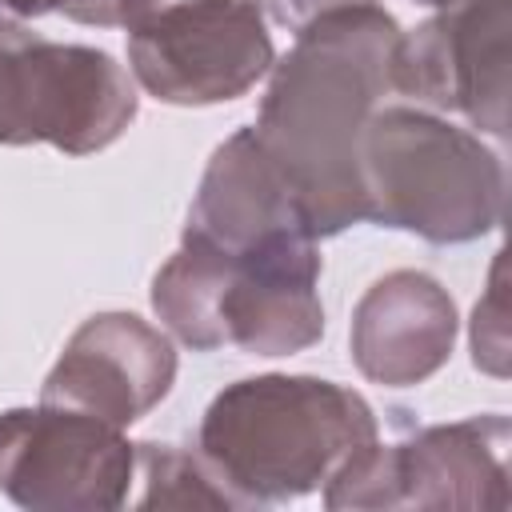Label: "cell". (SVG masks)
Here are the masks:
<instances>
[{
    "instance_id": "obj_1",
    "label": "cell",
    "mask_w": 512,
    "mask_h": 512,
    "mask_svg": "<svg viewBox=\"0 0 512 512\" xmlns=\"http://www.w3.org/2000/svg\"><path fill=\"white\" fill-rule=\"evenodd\" d=\"M400 24L380 4L332 8L272 60L256 140L288 180L316 240L364 224L360 132L392 92Z\"/></svg>"
},
{
    "instance_id": "obj_2",
    "label": "cell",
    "mask_w": 512,
    "mask_h": 512,
    "mask_svg": "<svg viewBox=\"0 0 512 512\" xmlns=\"http://www.w3.org/2000/svg\"><path fill=\"white\" fill-rule=\"evenodd\" d=\"M376 436V412L356 388L264 372L212 396L196 448L244 508H268L324 488Z\"/></svg>"
},
{
    "instance_id": "obj_3",
    "label": "cell",
    "mask_w": 512,
    "mask_h": 512,
    "mask_svg": "<svg viewBox=\"0 0 512 512\" xmlns=\"http://www.w3.org/2000/svg\"><path fill=\"white\" fill-rule=\"evenodd\" d=\"M320 272L308 232H276L244 252L180 236L152 276V312L192 352L232 344L248 356H292L324 336Z\"/></svg>"
},
{
    "instance_id": "obj_4",
    "label": "cell",
    "mask_w": 512,
    "mask_h": 512,
    "mask_svg": "<svg viewBox=\"0 0 512 512\" xmlns=\"http://www.w3.org/2000/svg\"><path fill=\"white\" fill-rule=\"evenodd\" d=\"M364 220L468 244L504 220L508 176L480 132L416 104H380L360 132Z\"/></svg>"
},
{
    "instance_id": "obj_5",
    "label": "cell",
    "mask_w": 512,
    "mask_h": 512,
    "mask_svg": "<svg viewBox=\"0 0 512 512\" xmlns=\"http://www.w3.org/2000/svg\"><path fill=\"white\" fill-rule=\"evenodd\" d=\"M136 112V80L104 48L0 24V144L92 156L116 144Z\"/></svg>"
},
{
    "instance_id": "obj_6",
    "label": "cell",
    "mask_w": 512,
    "mask_h": 512,
    "mask_svg": "<svg viewBox=\"0 0 512 512\" xmlns=\"http://www.w3.org/2000/svg\"><path fill=\"white\" fill-rule=\"evenodd\" d=\"M512 424L500 412L428 424L396 444H364L324 484V508H508Z\"/></svg>"
},
{
    "instance_id": "obj_7",
    "label": "cell",
    "mask_w": 512,
    "mask_h": 512,
    "mask_svg": "<svg viewBox=\"0 0 512 512\" xmlns=\"http://www.w3.org/2000/svg\"><path fill=\"white\" fill-rule=\"evenodd\" d=\"M276 60L260 0H168L128 24L132 80L176 108L240 100Z\"/></svg>"
},
{
    "instance_id": "obj_8",
    "label": "cell",
    "mask_w": 512,
    "mask_h": 512,
    "mask_svg": "<svg viewBox=\"0 0 512 512\" xmlns=\"http://www.w3.org/2000/svg\"><path fill=\"white\" fill-rule=\"evenodd\" d=\"M136 480L124 428L64 404L0 412V492L28 512H112Z\"/></svg>"
},
{
    "instance_id": "obj_9",
    "label": "cell",
    "mask_w": 512,
    "mask_h": 512,
    "mask_svg": "<svg viewBox=\"0 0 512 512\" xmlns=\"http://www.w3.org/2000/svg\"><path fill=\"white\" fill-rule=\"evenodd\" d=\"M392 92L416 108L508 136V0H460L400 32Z\"/></svg>"
},
{
    "instance_id": "obj_10",
    "label": "cell",
    "mask_w": 512,
    "mask_h": 512,
    "mask_svg": "<svg viewBox=\"0 0 512 512\" xmlns=\"http://www.w3.org/2000/svg\"><path fill=\"white\" fill-rule=\"evenodd\" d=\"M172 384L176 348L160 328L136 312H96L68 336L40 384V400L128 428L144 420Z\"/></svg>"
},
{
    "instance_id": "obj_11",
    "label": "cell",
    "mask_w": 512,
    "mask_h": 512,
    "mask_svg": "<svg viewBox=\"0 0 512 512\" xmlns=\"http://www.w3.org/2000/svg\"><path fill=\"white\" fill-rule=\"evenodd\" d=\"M456 332L460 316L448 288L420 268H396L372 280L356 300L348 352L364 380L412 388L448 364Z\"/></svg>"
},
{
    "instance_id": "obj_12",
    "label": "cell",
    "mask_w": 512,
    "mask_h": 512,
    "mask_svg": "<svg viewBox=\"0 0 512 512\" xmlns=\"http://www.w3.org/2000/svg\"><path fill=\"white\" fill-rule=\"evenodd\" d=\"M276 232L312 236L288 180L276 172L256 132L240 128L208 156L180 236L204 240L224 252H244Z\"/></svg>"
},
{
    "instance_id": "obj_13",
    "label": "cell",
    "mask_w": 512,
    "mask_h": 512,
    "mask_svg": "<svg viewBox=\"0 0 512 512\" xmlns=\"http://www.w3.org/2000/svg\"><path fill=\"white\" fill-rule=\"evenodd\" d=\"M136 476L144 480L140 508H244V500L212 472L196 444H136Z\"/></svg>"
},
{
    "instance_id": "obj_14",
    "label": "cell",
    "mask_w": 512,
    "mask_h": 512,
    "mask_svg": "<svg viewBox=\"0 0 512 512\" xmlns=\"http://www.w3.org/2000/svg\"><path fill=\"white\" fill-rule=\"evenodd\" d=\"M504 252H496L492 272H488V288L472 308V364L496 380L508 376V320H504Z\"/></svg>"
},
{
    "instance_id": "obj_15",
    "label": "cell",
    "mask_w": 512,
    "mask_h": 512,
    "mask_svg": "<svg viewBox=\"0 0 512 512\" xmlns=\"http://www.w3.org/2000/svg\"><path fill=\"white\" fill-rule=\"evenodd\" d=\"M356 4H380V0H260L264 16L276 20L280 28H304L308 20L332 12V8H356Z\"/></svg>"
},
{
    "instance_id": "obj_16",
    "label": "cell",
    "mask_w": 512,
    "mask_h": 512,
    "mask_svg": "<svg viewBox=\"0 0 512 512\" xmlns=\"http://www.w3.org/2000/svg\"><path fill=\"white\" fill-rule=\"evenodd\" d=\"M128 8L132 0H68L60 16H68L72 24H92V28H124Z\"/></svg>"
},
{
    "instance_id": "obj_17",
    "label": "cell",
    "mask_w": 512,
    "mask_h": 512,
    "mask_svg": "<svg viewBox=\"0 0 512 512\" xmlns=\"http://www.w3.org/2000/svg\"><path fill=\"white\" fill-rule=\"evenodd\" d=\"M68 0H0V24H24L40 20L48 12H60Z\"/></svg>"
},
{
    "instance_id": "obj_18",
    "label": "cell",
    "mask_w": 512,
    "mask_h": 512,
    "mask_svg": "<svg viewBox=\"0 0 512 512\" xmlns=\"http://www.w3.org/2000/svg\"><path fill=\"white\" fill-rule=\"evenodd\" d=\"M160 4H168V0H132V8H128V24H136L140 16H148L152 8H160ZM124 24V28H128Z\"/></svg>"
},
{
    "instance_id": "obj_19",
    "label": "cell",
    "mask_w": 512,
    "mask_h": 512,
    "mask_svg": "<svg viewBox=\"0 0 512 512\" xmlns=\"http://www.w3.org/2000/svg\"><path fill=\"white\" fill-rule=\"evenodd\" d=\"M412 4H424V8H448V4H460V0H412Z\"/></svg>"
}]
</instances>
